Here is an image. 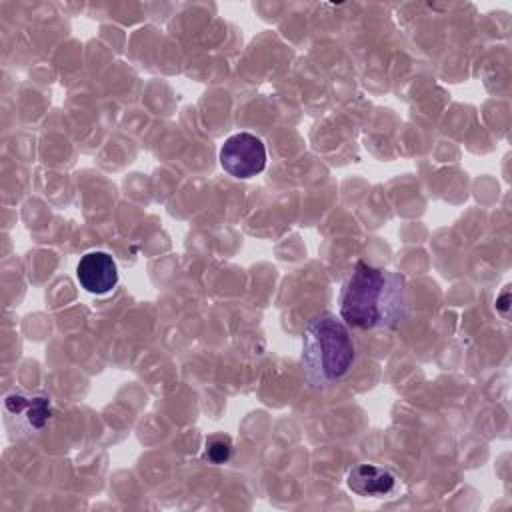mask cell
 <instances>
[{"label": "cell", "instance_id": "52a82bcc", "mask_svg": "<svg viewBox=\"0 0 512 512\" xmlns=\"http://www.w3.org/2000/svg\"><path fill=\"white\" fill-rule=\"evenodd\" d=\"M232 450H234V444H232L230 436H226V434H212V436L206 438L204 454L202 456L210 464L220 466V464H226L230 460Z\"/></svg>", "mask_w": 512, "mask_h": 512}, {"label": "cell", "instance_id": "3957f363", "mask_svg": "<svg viewBox=\"0 0 512 512\" xmlns=\"http://www.w3.org/2000/svg\"><path fill=\"white\" fill-rule=\"evenodd\" d=\"M4 420L18 438L40 434L52 420V402L42 392L12 390L4 396Z\"/></svg>", "mask_w": 512, "mask_h": 512}, {"label": "cell", "instance_id": "7a4b0ae2", "mask_svg": "<svg viewBox=\"0 0 512 512\" xmlns=\"http://www.w3.org/2000/svg\"><path fill=\"white\" fill-rule=\"evenodd\" d=\"M356 358L348 326L332 312L314 316L302 338V368L314 388H324L344 378Z\"/></svg>", "mask_w": 512, "mask_h": 512}, {"label": "cell", "instance_id": "6da1fadb", "mask_svg": "<svg viewBox=\"0 0 512 512\" xmlns=\"http://www.w3.org/2000/svg\"><path fill=\"white\" fill-rule=\"evenodd\" d=\"M340 318L356 330L396 328L408 312L402 274L356 262L340 290Z\"/></svg>", "mask_w": 512, "mask_h": 512}, {"label": "cell", "instance_id": "277c9868", "mask_svg": "<svg viewBox=\"0 0 512 512\" xmlns=\"http://www.w3.org/2000/svg\"><path fill=\"white\" fill-rule=\"evenodd\" d=\"M220 164L234 178H252L266 166V148L250 132L232 134L220 148Z\"/></svg>", "mask_w": 512, "mask_h": 512}, {"label": "cell", "instance_id": "8992f818", "mask_svg": "<svg viewBox=\"0 0 512 512\" xmlns=\"http://www.w3.org/2000/svg\"><path fill=\"white\" fill-rule=\"evenodd\" d=\"M348 488L364 498H382L390 496L396 490V476L380 466L374 464H356L350 468L346 476Z\"/></svg>", "mask_w": 512, "mask_h": 512}, {"label": "cell", "instance_id": "5b68a950", "mask_svg": "<svg viewBox=\"0 0 512 512\" xmlns=\"http://www.w3.org/2000/svg\"><path fill=\"white\" fill-rule=\"evenodd\" d=\"M76 278L86 292L102 296L116 288L118 268L108 252L92 250L80 258L76 266Z\"/></svg>", "mask_w": 512, "mask_h": 512}]
</instances>
